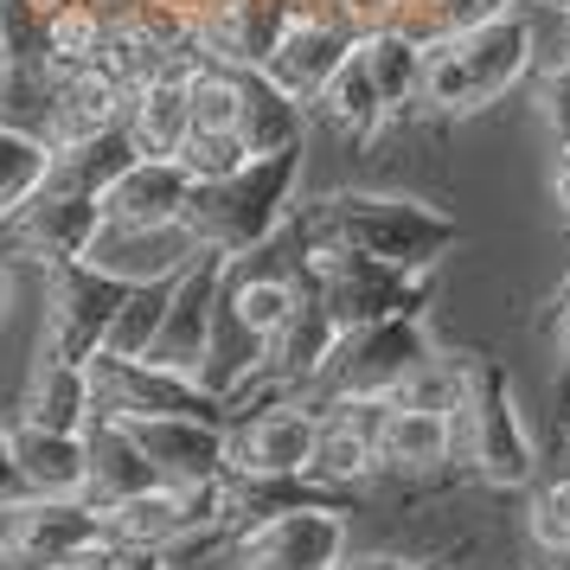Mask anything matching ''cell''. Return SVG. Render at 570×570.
Wrapping results in <instances>:
<instances>
[{
	"mask_svg": "<svg viewBox=\"0 0 570 570\" xmlns=\"http://www.w3.org/2000/svg\"><path fill=\"white\" fill-rule=\"evenodd\" d=\"M295 232L308 244H340V250L397 263V269H436L462 237L442 206L416 193H372V186H340V193L295 206Z\"/></svg>",
	"mask_w": 570,
	"mask_h": 570,
	"instance_id": "1",
	"label": "cell"
},
{
	"mask_svg": "<svg viewBox=\"0 0 570 570\" xmlns=\"http://www.w3.org/2000/svg\"><path fill=\"white\" fill-rule=\"evenodd\" d=\"M532 71H539V39L525 13H507L474 32H442L423 39V109L436 122H468L507 90H519Z\"/></svg>",
	"mask_w": 570,
	"mask_h": 570,
	"instance_id": "2",
	"label": "cell"
},
{
	"mask_svg": "<svg viewBox=\"0 0 570 570\" xmlns=\"http://www.w3.org/2000/svg\"><path fill=\"white\" fill-rule=\"evenodd\" d=\"M295 186H302V148L288 155H263L237 167L225 180H206L186 206L180 232L193 250H218V257H250L263 244H276L295 218Z\"/></svg>",
	"mask_w": 570,
	"mask_h": 570,
	"instance_id": "3",
	"label": "cell"
},
{
	"mask_svg": "<svg viewBox=\"0 0 570 570\" xmlns=\"http://www.w3.org/2000/svg\"><path fill=\"white\" fill-rule=\"evenodd\" d=\"M455 449H462V468L493 493L532 488L539 474V449H532V430L513 404V385H507V365L493 353H462V397H455Z\"/></svg>",
	"mask_w": 570,
	"mask_h": 570,
	"instance_id": "4",
	"label": "cell"
},
{
	"mask_svg": "<svg viewBox=\"0 0 570 570\" xmlns=\"http://www.w3.org/2000/svg\"><path fill=\"white\" fill-rule=\"evenodd\" d=\"M302 283L353 334V327H379V321L423 314L430 308V288H436V269H397V263H379V257H360V250L308 244L302 237Z\"/></svg>",
	"mask_w": 570,
	"mask_h": 570,
	"instance_id": "5",
	"label": "cell"
},
{
	"mask_svg": "<svg viewBox=\"0 0 570 570\" xmlns=\"http://www.w3.org/2000/svg\"><path fill=\"white\" fill-rule=\"evenodd\" d=\"M436 360H442V346H436L423 314L379 321V327H353L308 397L314 404H334V397H404Z\"/></svg>",
	"mask_w": 570,
	"mask_h": 570,
	"instance_id": "6",
	"label": "cell"
},
{
	"mask_svg": "<svg viewBox=\"0 0 570 570\" xmlns=\"http://www.w3.org/2000/svg\"><path fill=\"white\" fill-rule=\"evenodd\" d=\"M129 302V283L109 276L104 263H52L39 269V346L58 360H97L109 346V327Z\"/></svg>",
	"mask_w": 570,
	"mask_h": 570,
	"instance_id": "7",
	"label": "cell"
},
{
	"mask_svg": "<svg viewBox=\"0 0 570 570\" xmlns=\"http://www.w3.org/2000/svg\"><path fill=\"white\" fill-rule=\"evenodd\" d=\"M104 513V532L122 551H180V544L206 539V532H232L225 519V481L212 488H174V481H155V488L129 493L116 507H97Z\"/></svg>",
	"mask_w": 570,
	"mask_h": 570,
	"instance_id": "8",
	"label": "cell"
},
{
	"mask_svg": "<svg viewBox=\"0 0 570 570\" xmlns=\"http://www.w3.org/2000/svg\"><path fill=\"white\" fill-rule=\"evenodd\" d=\"M346 507H283L237 525L218 564L225 570H334L346 558Z\"/></svg>",
	"mask_w": 570,
	"mask_h": 570,
	"instance_id": "9",
	"label": "cell"
},
{
	"mask_svg": "<svg viewBox=\"0 0 570 570\" xmlns=\"http://www.w3.org/2000/svg\"><path fill=\"white\" fill-rule=\"evenodd\" d=\"M97 232H104V199L46 180L27 206L0 225V263H13V269L78 263V257H90Z\"/></svg>",
	"mask_w": 570,
	"mask_h": 570,
	"instance_id": "10",
	"label": "cell"
},
{
	"mask_svg": "<svg viewBox=\"0 0 570 570\" xmlns=\"http://www.w3.org/2000/svg\"><path fill=\"white\" fill-rule=\"evenodd\" d=\"M90 379H97V411L104 416H212V423H232V404L199 372H180V365L97 353Z\"/></svg>",
	"mask_w": 570,
	"mask_h": 570,
	"instance_id": "11",
	"label": "cell"
},
{
	"mask_svg": "<svg viewBox=\"0 0 570 570\" xmlns=\"http://www.w3.org/2000/svg\"><path fill=\"white\" fill-rule=\"evenodd\" d=\"M314 449H321L314 397H276L232 423V474L244 481H314Z\"/></svg>",
	"mask_w": 570,
	"mask_h": 570,
	"instance_id": "12",
	"label": "cell"
},
{
	"mask_svg": "<svg viewBox=\"0 0 570 570\" xmlns=\"http://www.w3.org/2000/svg\"><path fill=\"white\" fill-rule=\"evenodd\" d=\"M116 423L148 455L155 481L212 488L232 474V423H212V416H116Z\"/></svg>",
	"mask_w": 570,
	"mask_h": 570,
	"instance_id": "13",
	"label": "cell"
},
{
	"mask_svg": "<svg viewBox=\"0 0 570 570\" xmlns=\"http://www.w3.org/2000/svg\"><path fill=\"white\" fill-rule=\"evenodd\" d=\"M109 539L104 513L90 500H46V493H27V500H7L0 507V558L20 570L58 564L83 544Z\"/></svg>",
	"mask_w": 570,
	"mask_h": 570,
	"instance_id": "14",
	"label": "cell"
},
{
	"mask_svg": "<svg viewBox=\"0 0 570 570\" xmlns=\"http://www.w3.org/2000/svg\"><path fill=\"white\" fill-rule=\"evenodd\" d=\"M462 462L455 449V416L449 411H430V404H404L391 397V416H385V436H379V468L404 488H430V481H449Z\"/></svg>",
	"mask_w": 570,
	"mask_h": 570,
	"instance_id": "15",
	"label": "cell"
},
{
	"mask_svg": "<svg viewBox=\"0 0 570 570\" xmlns=\"http://www.w3.org/2000/svg\"><path fill=\"white\" fill-rule=\"evenodd\" d=\"M360 52V39L340 27V20H327L321 7H302V20L283 32V46L269 52V65H263V78L283 83L295 104L314 116V104H321V90L334 83V71L346 65V58Z\"/></svg>",
	"mask_w": 570,
	"mask_h": 570,
	"instance_id": "16",
	"label": "cell"
},
{
	"mask_svg": "<svg viewBox=\"0 0 570 570\" xmlns=\"http://www.w3.org/2000/svg\"><path fill=\"white\" fill-rule=\"evenodd\" d=\"M218 283H225V257L199 250L174 283V308L160 321V340L148 346V360L180 365V372H206L212 353V327H218Z\"/></svg>",
	"mask_w": 570,
	"mask_h": 570,
	"instance_id": "17",
	"label": "cell"
},
{
	"mask_svg": "<svg viewBox=\"0 0 570 570\" xmlns=\"http://www.w3.org/2000/svg\"><path fill=\"white\" fill-rule=\"evenodd\" d=\"M302 7L308 0H232V7H218L212 20H199V52L206 65L218 71H263L269 52L283 46V32L302 20Z\"/></svg>",
	"mask_w": 570,
	"mask_h": 570,
	"instance_id": "18",
	"label": "cell"
},
{
	"mask_svg": "<svg viewBox=\"0 0 570 570\" xmlns=\"http://www.w3.org/2000/svg\"><path fill=\"white\" fill-rule=\"evenodd\" d=\"M199 180L180 160H135L104 193V232H180Z\"/></svg>",
	"mask_w": 570,
	"mask_h": 570,
	"instance_id": "19",
	"label": "cell"
},
{
	"mask_svg": "<svg viewBox=\"0 0 570 570\" xmlns=\"http://www.w3.org/2000/svg\"><path fill=\"white\" fill-rule=\"evenodd\" d=\"M20 423H39V430H65V436H83L97 423V379L83 360H58V353H32L27 385H20Z\"/></svg>",
	"mask_w": 570,
	"mask_h": 570,
	"instance_id": "20",
	"label": "cell"
},
{
	"mask_svg": "<svg viewBox=\"0 0 570 570\" xmlns=\"http://www.w3.org/2000/svg\"><path fill=\"white\" fill-rule=\"evenodd\" d=\"M129 116V90L122 78H109V65H83V71H65L52 90V122H46V141L65 148V141H90L104 129H122Z\"/></svg>",
	"mask_w": 570,
	"mask_h": 570,
	"instance_id": "21",
	"label": "cell"
},
{
	"mask_svg": "<svg viewBox=\"0 0 570 570\" xmlns=\"http://www.w3.org/2000/svg\"><path fill=\"white\" fill-rule=\"evenodd\" d=\"M7 449L27 474L32 493L46 500H90V449L83 436H65V430H39V423H7Z\"/></svg>",
	"mask_w": 570,
	"mask_h": 570,
	"instance_id": "22",
	"label": "cell"
},
{
	"mask_svg": "<svg viewBox=\"0 0 570 570\" xmlns=\"http://www.w3.org/2000/svg\"><path fill=\"white\" fill-rule=\"evenodd\" d=\"M122 129L135 135L141 160H174L193 135V78H148L129 90Z\"/></svg>",
	"mask_w": 570,
	"mask_h": 570,
	"instance_id": "23",
	"label": "cell"
},
{
	"mask_svg": "<svg viewBox=\"0 0 570 570\" xmlns=\"http://www.w3.org/2000/svg\"><path fill=\"white\" fill-rule=\"evenodd\" d=\"M83 449H90V507H116L129 493L155 488V468L135 449V436L116 423V416L97 411V423L83 430Z\"/></svg>",
	"mask_w": 570,
	"mask_h": 570,
	"instance_id": "24",
	"label": "cell"
},
{
	"mask_svg": "<svg viewBox=\"0 0 570 570\" xmlns=\"http://www.w3.org/2000/svg\"><path fill=\"white\" fill-rule=\"evenodd\" d=\"M314 116H321V122H327L340 141H372V135L391 122V104L379 97V83H372V65H365V52H353V58H346V65L334 71V83L321 90Z\"/></svg>",
	"mask_w": 570,
	"mask_h": 570,
	"instance_id": "25",
	"label": "cell"
},
{
	"mask_svg": "<svg viewBox=\"0 0 570 570\" xmlns=\"http://www.w3.org/2000/svg\"><path fill=\"white\" fill-rule=\"evenodd\" d=\"M237 135L250 141V155H288L302 148L308 135V109L288 97L283 83H269L263 71H244V116H237Z\"/></svg>",
	"mask_w": 570,
	"mask_h": 570,
	"instance_id": "26",
	"label": "cell"
},
{
	"mask_svg": "<svg viewBox=\"0 0 570 570\" xmlns=\"http://www.w3.org/2000/svg\"><path fill=\"white\" fill-rule=\"evenodd\" d=\"M135 160H141L135 135L129 129H104V135H90V141H65V148H52V186H71V193L104 199Z\"/></svg>",
	"mask_w": 570,
	"mask_h": 570,
	"instance_id": "27",
	"label": "cell"
},
{
	"mask_svg": "<svg viewBox=\"0 0 570 570\" xmlns=\"http://www.w3.org/2000/svg\"><path fill=\"white\" fill-rule=\"evenodd\" d=\"M360 52L372 65V83H379V97L391 104V116H404L411 104H423V39L411 27L372 32V39H360Z\"/></svg>",
	"mask_w": 570,
	"mask_h": 570,
	"instance_id": "28",
	"label": "cell"
},
{
	"mask_svg": "<svg viewBox=\"0 0 570 570\" xmlns=\"http://www.w3.org/2000/svg\"><path fill=\"white\" fill-rule=\"evenodd\" d=\"M46 180H52V141L0 122V225L27 206Z\"/></svg>",
	"mask_w": 570,
	"mask_h": 570,
	"instance_id": "29",
	"label": "cell"
},
{
	"mask_svg": "<svg viewBox=\"0 0 570 570\" xmlns=\"http://www.w3.org/2000/svg\"><path fill=\"white\" fill-rule=\"evenodd\" d=\"M174 283H180V276L129 283V302H122V314H116L104 353H116V360H148V346L160 340V321H167V308H174Z\"/></svg>",
	"mask_w": 570,
	"mask_h": 570,
	"instance_id": "30",
	"label": "cell"
},
{
	"mask_svg": "<svg viewBox=\"0 0 570 570\" xmlns=\"http://www.w3.org/2000/svg\"><path fill=\"white\" fill-rule=\"evenodd\" d=\"M104 58V27L90 13V0H71V7H52L46 13V71L65 78V71H83Z\"/></svg>",
	"mask_w": 570,
	"mask_h": 570,
	"instance_id": "31",
	"label": "cell"
},
{
	"mask_svg": "<svg viewBox=\"0 0 570 570\" xmlns=\"http://www.w3.org/2000/svg\"><path fill=\"white\" fill-rule=\"evenodd\" d=\"M525 532L551 564H570V474L558 481H539L532 500H525Z\"/></svg>",
	"mask_w": 570,
	"mask_h": 570,
	"instance_id": "32",
	"label": "cell"
},
{
	"mask_svg": "<svg viewBox=\"0 0 570 570\" xmlns=\"http://www.w3.org/2000/svg\"><path fill=\"white\" fill-rule=\"evenodd\" d=\"M186 167V174H193V180L206 186V180H225V174H237V167H250V141H244V135L237 129H193L186 135V148L180 155H174Z\"/></svg>",
	"mask_w": 570,
	"mask_h": 570,
	"instance_id": "33",
	"label": "cell"
},
{
	"mask_svg": "<svg viewBox=\"0 0 570 570\" xmlns=\"http://www.w3.org/2000/svg\"><path fill=\"white\" fill-rule=\"evenodd\" d=\"M519 13V0H423L416 7V39H442V32H474V27H493Z\"/></svg>",
	"mask_w": 570,
	"mask_h": 570,
	"instance_id": "34",
	"label": "cell"
},
{
	"mask_svg": "<svg viewBox=\"0 0 570 570\" xmlns=\"http://www.w3.org/2000/svg\"><path fill=\"white\" fill-rule=\"evenodd\" d=\"M237 116H244V71L206 65L193 78V129H237Z\"/></svg>",
	"mask_w": 570,
	"mask_h": 570,
	"instance_id": "35",
	"label": "cell"
},
{
	"mask_svg": "<svg viewBox=\"0 0 570 570\" xmlns=\"http://www.w3.org/2000/svg\"><path fill=\"white\" fill-rule=\"evenodd\" d=\"M0 65H46V7L0 0Z\"/></svg>",
	"mask_w": 570,
	"mask_h": 570,
	"instance_id": "36",
	"label": "cell"
},
{
	"mask_svg": "<svg viewBox=\"0 0 570 570\" xmlns=\"http://www.w3.org/2000/svg\"><path fill=\"white\" fill-rule=\"evenodd\" d=\"M321 7L327 20L353 32V39H372V32H391V27H416V7L423 0H308Z\"/></svg>",
	"mask_w": 570,
	"mask_h": 570,
	"instance_id": "37",
	"label": "cell"
},
{
	"mask_svg": "<svg viewBox=\"0 0 570 570\" xmlns=\"http://www.w3.org/2000/svg\"><path fill=\"white\" fill-rule=\"evenodd\" d=\"M532 116H539V129L551 135L558 148H570V58L532 71Z\"/></svg>",
	"mask_w": 570,
	"mask_h": 570,
	"instance_id": "38",
	"label": "cell"
},
{
	"mask_svg": "<svg viewBox=\"0 0 570 570\" xmlns=\"http://www.w3.org/2000/svg\"><path fill=\"white\" fill-rule=\"evenodd\" d=\"M411 564H430V558H404V551H353V558H340L334 570H411Z\"/></svg>",
	"mask_w": 570,
	"mask_h": 570,
	"instance_id": "39",
	"label": "cell"
},
{
	"mask_svg": "<svg viewBox=\"0 0 570 570\" xmlns=\"http://www.w3.org/2000/svg\"><path fill=\"white\" fill-rule=\"evenodd\" d=\"M551 206H558V225L570 232V148H558V160H551Z\"/></svg>",
	"mask_w": 570,
	"mask_h": 570,
	"instance_id": "40",
	"label": "cell"
},
{
	"mask_svg": "<svg viewBox=\"0 0 570 570\" xmlns=\"http://www.w3.org/2000/svg\"><path fill=\"white\" fill-rule=\"evenodd\" d=\"M160 7H167V13H180L186 27H199V20H212V13H218V7H232V0H160Z\"/></svg>",
	"mask_w": 570,
	"mask_h": 570,
	"instance_id": "41",
	"label": "cell"
},
{
	"mask_svg": "<svg viewBox=\"0 0 570 570\" xmlns=\"http://www.w3.org/2000/svg\"><path fill=\"white\" fill-rule=\"evenodd\" d=\"M116 570H174V558H167V551H122Z\"/></svg>",
	"mask_w": 570,
	"mask_h": 570,
	"instance_id": "42",
	"label": "cell"
},
{
	"mask_svg": "<svg viewBox=\"0 0 570 570\" xmlns=\"http://www.w3.org/2000/svg\"><path fill=\"white\" fill-rule=\"evenodd\" d=\"M7 308H13V263H0V327H7Z\"/></svg>",
	"mask_w": 570,
	"mask_h": 570,
	"instance_id": "43",
	"label": "cell"
},
{
	"mask_svg": "<svg viewBox=\"0 0 570 570\" xmlns=\"http://www.w3.org/2000/svg\"><path fill=\"white\" fill-rule=\"evenodd\" d=\"M525 7H532V13H558V20H570V0H519V13H525Z\"/></svg>",
	"mask_w": 570,
	"mask_h": 570,
	"instance_id": "44",
	"label": "cell"
},
{
	"mask_svg": "<svg viewBox=\"0 0 570 570\" xmlns=\"http://www.w3.org/2000/svg\"><path fill=\"white\" fill-rule=\"evenodd\" d=\"M39 7H46V13H52V7H71V0H39Z\"/></svg>",
	"mask_w": 570,
	"mask_h": 570,
	"instance_id": "45",
	"label": "cell"
},
{
	"mask_svg": "<svg viewBox=\"0 0 570 570\" xmlns=\"http://www.w3.org/2000/svg\"><path fill=\"white\" fill-rule=\"evenodd\" d=\"M0 570H20V564H7V558H0Z\"/></svg>",
	"mask_w": 570,
	"mask_h": 570,
	"instance_id": "46",
	"label": "cell"
},
{
	"mask_svg": "<svg viewBox=\"0 0 570 570\" xmlns=\"http://www.w3.org/2000/svg\"><path fill=\"white\" fill-rule=\"evenodd\" d=\"M558 295H570V276H564V288H558Z\"/></svg>",
	"mask_w": 570,
	"mask_h": 570,
	"instance_id": "47",
	"label": "cell"
},
{
	"mask_svg": "<svg viewBox=\"0 0 570 570\" xmlns=\"http://www.w3.org/2000/svg\"><path fill=\"white\" fill-rule=\"evenodd\" d=\"M411 570H436V564H411Z\"/></svg>",
	"mask_w": 570,
	"mask_h": 570,
	"instance_id": "48",
	"label": "cell"
},
{
	"mask_svg": "<svg viewBox=\"0 0 570 570\" xmlns=\"http://www.w3.org/2000/svg\"><path fill=\"white\" fill-rule=\"evenodd\" d=\"M513 570H539V564H513Z\"/></svg>",
	"mask_w": 570,
	"mask_h": 570,
	"instance_id": "49",
	"label": "cell"
},
{
	"mask_svg": "<svg viewBox=\"0 0 570 570\" xmlns=\"http://www.w3.org/2000/svg\"><path fill=\"white\" fill-rule=\"evenodd\" d=\"M564 58H570V39H564Z\"/></svg>",
	"mask_w": 570,
	"mask_h": 570,
	"instance_id": "50",
	"label": "cell"
}]
</instances>
